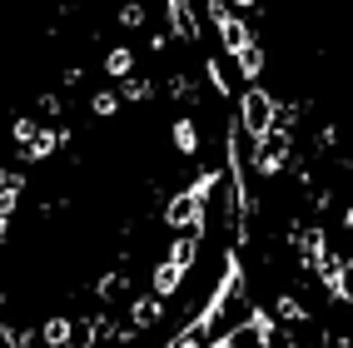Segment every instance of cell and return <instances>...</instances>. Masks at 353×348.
I'll return each instance as SVG.
<instances>
[{
	"mask_svg": "<svg viewBox=\"0 0 353 348\" xmlns=\"http://www.w3.org/2000/svg\"><path fill=\"white\" fill-rule=\"evenodd\" d=\"M314 269H319V278H323L328 298H334V304H348V298H353V289H348V259H339V254L328 249V254H323V259H319Z\"/></svg>",
	"mask_w": 353,
	"mask_h": 348,
	"instance_id": "5",
	"label": "cell"
},
{
	"mask_svg": "<svg viewBox=\"0 0 353 348\" xmlns=\"http://www.w3.org/2000/svg\"><path fill=\"white\" fill-rule=\"evenodd\" d=\"M174 150H179L184 159H194V154H199V130H194L190 114H179V120H174Z\"/></svg>",
	"mask_w": 353,
	"mask_h": 348,
	"instance_id": "13",
	"label": "cell"
},
{
	"mask_svg": "<svg viewBox=\"0 0 353 348\" xmlns=\"http://www.w3.org/2000/svg\"><path fill=\"white\" fill-rule=\"evenodd\" d=\"M65 348H95V318L70 323V338H65Z\"/></svg>",
	"mask_w": 353,
	"mask_h": 348,
	"instance_id": "17",
	"label": "cell"
},
{
	"mask_svg": "<svg viewBox=\"0 0 353 348\" xmlns=\"http://www.w3.org/2000/svg\"><path fill=\"white\" fill-rule=\"evenodd\" d=\"M65 338H70V318H45V329H40V343L45 348H65Z\"/></svg>",
	"mask_w": 353,
	"mask_h": 348,
	"instance_id": "16",
	"label": "cell"
},
{
	"mask_svg": "<svg viewBox=\"0 0 353 348\" xmlns=\"http://www.w3.org/2000/svg\"><path fill=\"white\" fill-rule=\"evenodd\" d=\"M150 80H134V75H125V85L120 90H114V95H120V100H150Z\"/></svg>",
	"mask_w": 353,
	"mask_h": 348,
	"instance_id": "20",
	"label": "cell"
},
{
	"mask_svg": "<svg viewBox=\"0 0 353 348\" xmlns=\"http://www.w3.org/2000/svg\"><path fill=\"white\" fill-rule=\"evenodd\" d=\"M100 65L110 70V75H120V80H125L130 70H134V50H130V45H114V50H110V55H105Z\"/></svg>",
	"mask_w": 353,
	"mask_h": 348,
	"instance_id": "15",
	"label": "cell"
},
{
	"mask_svg": "<svg viewBox=\"0 0 353 348\" xmlns=\"http://www.w3.org/2000/svg\"><path fill=\"white\" fill-rule=\"evenodd\" d=\"M274 110H279V100L269 95L264 85H249L244 95H239V134H249V139H264L269 130H274Z\"/></svg>",
	"mask_w": 353,
	"mask_h": 348,
	"instance_id": "1",
	"label": "cell"
},
{
	"mask_svg": "<svg viewBox=\"0 0 353 348\" xmlns=\"http://www.w3.org/2000/svg\"><path fill=\"white\" fill-rule=\"evenodd\" d=\"M35 134H40V125L30 120V114H20V120L10 125V139H15V154H20V150H26V145H30V139H35Z\"/></svg>",
	"mask_w": 353,
	"mask_h": 348,
	"instance_id": "18",
	"label": "cell"
},
{
	"mask_svg": "<svg viewBox=\"0 0 353 348\" xmlns=\"http://www.w3.org/2000/svg\"><path fill=\"white\" fill-rule=\"evenodd\" d=\"M204 10H209V20H214V30H219V40H224V50H229V55H234V50H244V45L254 40L249 25H244L239 15H234V6H219V0H214V6H204Z\"/></svg>",
	"mask_w": 353,
	"mask_h": 348,
	"instance_id": "4",
	"label": "cell"
},
{
	"mask_svg": "<svg viewBox=\"0 0 353 348\" xmlns=\"http://www.w3.org/2000/svg\"><path fill=\"white\" fill-rule=\"evenodd\" d=\"M120 25L125 30H145V6H125L120 10Z\"/></svg>",
	"mask_w": 353,
	"mask_h": 348,
	"instance_id": "22",
	"label": "cell"
},
{
	"mask_svg": "<svg viewBox=\"0 0 353 348\" xmlns=\"http://www.w3.org/2000/svg\"><path fill=\"white\" fill-rule=\"evenodd\" d=\"M164 15H170V30L179 35V40H199V20H194V6L190 0H170V6H164Z\"/></svg>",
	"mask_w": 353,
	"mask_h": 348,
	"instance_id": "9",
	"label": "cell"
},
{
	"mask_svg": "<svg viewBox=\"0 0 353 348\" xmlns=\"http://www.w3.org/2000/svg\"><path fill=\"white\" fill-rule=\"evenodd\" d=\"M274 323H289V329H299V323H309V309L299 304V294H279L274 298V309H269Z\"/></svg>",
	"mask_w": 353,
	"mask_h": 348,
	"instance_id": "12",
	"label": "cell"
},
{
	"mask_svg": "<svg viewBox=\"0 0 353 348\" xmlns=\"http://www.w3.org/2000/svg\"><path fill=\"white\" fill-rule=\"evenodd\" d=\"M229 60L239 65V75H244L249 85H259V75H264V45H259V40H249L244 50H234Z\"/></svg>",
	"mask_w": 353,
	"mask_h": 348,
	"instance_id": "11",
	"label": "cell"
},
{
	"mask_svg": "<svg viewBox=\"0 0 353 348\" xmlns=\"http://www.w3.org/2000/svg\"><path fill=\"white\" fill-rule=\"evenodd\" d=\"M114 110H120V95H114V90H95V100H90V114H105V120H110Z\"/></svg>",
	"mask_w": 353,
	"mask_h": 348,
	"instance_id": "21",
	"label": "cell"
},
{
	"mask_svg": "<svg viewBox=\"0 0 353 348\" xmlns=\"http://www.w3.org/2000/svg\"><path fill=\"white\" fill-rule=\"evenodd\" d=\"M199 239H204V234H174L170 254H164V264H174L179 274H190V269H194V254H199Z\"/></svg>",
	"mask_w": 353,
	"mask_h": 348,
	"instance_id": "10",
	"label": "cell"
},
{
	"mask_svg": "<svg viewBox=\"0 0 353 348\" xmlns=\"http://www.w3.org/2000/svg\"><path fill=\"white\" fill-rule=\"evenodd\" d=\"M65 139H70V130H65V125H60V130H40L30 145L20 150V159H26V165H40V159H50V154L65 145Z\"/></svg>",
	"mask_w": 353,
	"mask_h": 348,
	"instance_id": "7",
	"label": "cell"
},
{
	"mask_svg": "<svg viewBox=\"0 0 353 348\" xmlns=\"http://www.w3.org/2000/svg\"><path fill=\"white\" fill-rule=\"evenodd\" d=\"M204 219H209V204H199L190 190H179L164 204V224H170L174 234H204Z\"/></svg>",
	"mask_w": 353,
	"mask_h": 348,
	"instance_id": "3",
	"label": "cell"
},
{
	"mask_svg": "<svg viewBox=\"0 0 353 348\" xmlns=\"http://www.w3.org/2000/svg\"><path fill=\"white\" fill-rule=\"evenodd\" d=\"M289 150H294L289 130H279V125H274L264 139H254V174H259V179L284 174V165H289Z\"/></svg>",
	"mask_w": 353,
	"mask_h": 348,
	"instance_id": "2",
	"label": "cell"
},
{
	"mask_svg": "<svg viewBox=\"0 0 353 348\" xmlns=\"http://www.w3.org/2000/svg\"><path fill=\"white\" fill-rule=\"evenodd\" d=\"M184 278H190V274H179L174 264H154V274H150V298H159V304H164V298H174L179 289H184Z\"/></svg>",
	"mask_w": 353,
	"mask_h": 348,
	"instance_id": "8",
	"label": "cell"
},
{
	"mask_svg": "<svg viewBox=\"0 0 353 348\" xmlns=\"http://www.w3.org/2000/svg\"><path fill=\"white\" fill-rule=\"evenodd\" d=\"M159 314H164V304H159V298H134V304H130V323H139V329L159 323Z\"/></svg>",
	"mask_w": 353,
	"mask_h": 348,
	"instance_id": "14",
	"label": "cell"
},
{
	"mask_svg": "<svg viewBox=\"0 0 353 348\" xmlns=\"http://www.w3.org/2000/svg\"><path fill=\"white\" fill-rule=\"evenodd\" d=\"M239 334H254V343H259V348H274V343H279V323L269 318V309L249 304V314H244V329H239Z\"/></svg>",
	"mask_w": 353,
	"mask_h": 348,
	"instance_id": "6",
	"label": "cell"
},
{
	"mask_svg": "<svg viewBox=\"0 0 353 348\" xmlns=\"http://www.w3.org/2000/svg\"><path fill=\"white\" fill-rule=\"evenodd\" d=\"M0 343H6V348H30L35 334L30 329H15V323H0Z\"/></svg>",
	"mask_w": 353,
	"mask_h": 348,
	"instance_id": "19",
	"label": "cell"
},
{
	"mask_svg": "<svg viewBox=\"0 0 353 348\" xmlns=\"http://www.w3.org/2000/svg\"><path fill=\"white\" fill-rule=\"evenodd\" d=\"M6 224H10V214H0V239H6Z\"/></svg>",
	"mask_w": 353,
	"mask_h": 348,
	"instance_id": "23",
	"label": "cell"
}]
</instances>
